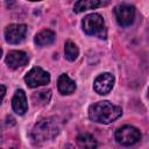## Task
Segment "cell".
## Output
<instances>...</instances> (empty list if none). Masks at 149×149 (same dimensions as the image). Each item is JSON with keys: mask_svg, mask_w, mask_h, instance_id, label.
<instances>
[{"mask_svg": "<svg viewBox=\"0 0 149 149\" xmlns=\"http://www.w3.org/2000/svg\"><path fill=\"white\" fill-rule=\"evenodd\" d=\"M77 144L79 148H85V149H93L97 147V141L91 134H80L77 137Z\"/></svg>", "mask_w": 149, "mask_h": 149, "instance_id": "14", "label": "cell"}, {"mask_svg": "<svg viewBox=\"0 0 149 149\" xmlns=\"http://www.w3.org/2000/svg\"><path fill=\"white\" fill-rule=\"evenodd\" d=\"M100 6V0H77L73 12L74 13H81L88 9H94Z\"/></svg>", "mask_w": 149, "mask_h": 149, "instance_id": "13", "label": "cell"}, {"mask_svg": "<svg viewBox=\"0 0 149 149\" xmlns=\"http://www.w3.org/2000/svg\"><path fill=\"white\" fill-rule=\"evenodd\" d=\"M141 139V133L137 128L133 126H123L115 132V140L122 146H132L139 142Z\"/></svg>", "mask_w": 149, "mask_h": 149, "instance_id": "4", "label": "cell"}, {"mask_svg": "<svg viewBox=\"0 0 149 149\" xmlns=\"http://www.w3.org/2000/svg\"><path fill=\"white\" fill-rule=\"evenodd\" d=\"M5 94H6V87H5V85H1V100H3Z\"/></svg>", "mask_w": 149, "mask_h": 149, "instance_id": "17", "label": "cell"}, {"mask_svg": "<svg viewBox=\"0 0 149 149\" xmlns=\"http://www.w3.org/2000/svg\"><path fill=\"white\" fill-rule=\"evenodd\" d=\"M34 98H37V101H40L41 104L45 105L49 102L50 98H51V91L48 90V91H42V92H38L36 95H34Z\"/></svg>", "mask_w": 149, "mask_h": 149, "instance_id": "16", "label": "cell"}, {"mask_svg": "<svg viewBox=\"0 0 149 149\" xmlns=\"http://www.w3.org/2000/svg\"><path fill=\"white\" fill-rule=\"evenodd\" d=\"M28 61H29L28 55L21 50H12L6 56V64L8 65V68L13 70L24 66L28 63Z\"/></svg>", "mask_w": 149, "mask_h": 149, "instance_id": "9", "label": "cell"}, {"mask_svg": "<svg viewBox=\"0 0 149 149\" xmlns=\"http://www.w3.org/2000/svg\"><path fill=\"white\" fill-rule=\"evenodd\" d=\"M76 83L68 74L63 73L57 80V88L62 94H71L76 91Z\"/></svg>", "mask_w": 149, "mask_h": 149, "instance_id": "11", "label": "cell"}, {"mask_svg": "<svg viewBox=\"0 0 149 149\" xmlns=\"http://www.w3.org/2000/svg\"><path fill=\"white\" fill-rule=\"evenodd\" d=\"M29 1H41V0H29Z\"/></svg>", "mask_w": 149, "mask_h": 149, "instance_id": "18", "label": "cell"}, {"mask_svg": "<svg viewBox=\"0 0 149 149\" xmlns=\"http://www.w3.org/2000/svg\"><path fill=\"white\" fill-rule=\"evenodd\" d=\"M114 81H115V78L112 73L109 72H104L101 74H99L95 79H94V83H93V88L94 91L98 93V94H101V95H105L107 93L111 92V90L113 88L114 86Z\"/></svg>", "mask_w": 149, "mask_h": 149, "instance_id": "8", "label": "cell"}, {"mask_svg": "<svg viewBox=\"0 0 149 149\" xmlns=\"http://www.w3.org/2000/svg\"><path fill=\"white\" fill-rule=\"evenodd\" d=\"M148 97H149V87H148Z\"/></svg>", "mask_w": 149, "mask_h": 149, "instance_id": "19", "label": "cell"}, {"mask_svg": "<svg viewBox=\"0 0 149 149\" xmlns=\"http://www.w3.org/2000/svg\"><path fill=\"white\" fill-rule=\"evenodd\" d=\"M114 14L116 21L122 27H128L134 22L135 19V8L130 5L122 3L114 8Z\"/></svg>", "mask_w": 149, "mask_h": 149, "instance_id": "6", "label": "cell"}, {"mask_svg": "<svg viewBox=\"0 0 149 149\" xmlns=\"http://www.w3.org/2000/svg\"><path fill=\"white\" fill-rule=\"evenodd\" d=\"M64 54H65V58L70 62H73L77 59L78 55H79V50L78 47L72 42V41H66L65 45H64Z\"/></svg>", "mask_w": 149, "mask_h": 149, "instance_id": "15", "label": "cell"}, {"mask_svg": "<svg viewBox=\"0 0 149 149\" xmlns=\"http://www.w3.org/2000/svg\"><path fill=\"white\" fill-rule=\"evenodd\" d=\"M81 26L84 33L90 36H97L99 38H106L107 36L104 17L98 13H92L86 15L83 19Z\"/></svg>", "mask_w": 149, "mask_h": 149, "instance_id": "3", "label": "cell"}, {"mask_svg": "<svg viewBox=\"0 0 149 149\" xmlns=\"http://www.w3.org/2000/svg\"><path fill=\"white\" fill-rule=\"evenodd\" d=\"M121 114H122L121 107L113 105L107 100L98 101L91 105L88 108L90 120L97 123H102V125H108L115 121L118 118L121 116Z\"/></svg>", "mask_w": 149, "mask_h": 149, "instance_id": "1", "label": "cell"}, {"mask_svg": "<svg viewBox=\"0 0 149 149\" xmlns=\"http://www.w3.org/2000/svg\"><path fill=\"white\" fill-rule=\"evenodd\" d=\"M57 135H58V127L52 120L49 119L41 120L34 126L31 130V137L36 143L51 141Z\"/></svg>", "mask_w": 149, "mask_h": 149, "instance_id": "2", "label": "cell"}, {"mask_svg": "<svg viewBox=\"0 0 149 149\" xmlns=\"http://www.w3.org/2000/svg\"><path fill=\"white\" fill-rule=\"evenodd\" d=\"M12 107L14 112L19 115H23L27 109H28V104H27V97L23 90H16L13 99H12Z\"/></svg>", "mask_w": 149, "mask_h": 149, "instance_id": "10", "label": "cell"}, {"mask_svg": "<svg viewBox=\"0 0 149 149\" xmlns=\"http://www.w3.org/2000/svg\"><path fill=\"white\" fill-rule=\"evenodd\" d=\"M24 81L31 88L37 87V86H43V85L49 84V81H50V74L47 71H44L42 68L35 66V68H33L26 74Z\"/></svg>", "mask_w": 149, "mask_h": 149, "instance_id": "5", "label": "cell"}, {"mask_svg": "<svg viewBox=\"0 0 149 149\" xmlns=\"http://www.w3.org/2000/svg\"><path fill=\"white\" fill-rule=\"evenodd\" d=\"M27 34L26 24H9L5 29V38L9 44H19L21 43Z\"/></svg>", "mask_w": 149, "mask_h": 149, "instance_id": "7", "label": "cell"}, {"mask_svg": "<svg viewBox=\"0 0 149 149\" xmlns=\"http://www.w3.org/2000/svg\"><path fill=\"white\" fill-rule=\"evenodd\" d=\"M55 40H56V34L50 29H44L35 36V43L40 47L49 45V44L54 43Z\"/></svg>", "mask_w": 149, "mask_h": 149, "instance_id": "12", "label": "cell"}]
</instances>
